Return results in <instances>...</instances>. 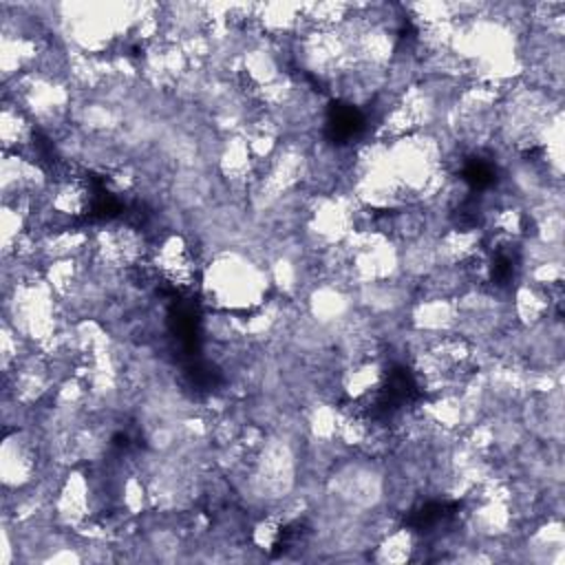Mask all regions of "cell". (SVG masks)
<instances>
[{
	"mask_svg": "<svg viewBox=\"0 0 565 565\" xmlns=\"http://www.w3.org/2000/svg\"><path fill=\"white\" fill-rule=\"evenodd\" d=\"M207 294L221 307H249L260 302L267 274L236 254L218 256L207 269Z\"/></svg>",
	"mask_w": 565,
	"mask_h": 565,
	"instance_id": "obj_1",
	"label": "cell"
},
{
	"mask_svg": "<svg viewBox=\"0 0 565 565\" xmlns=\"http://www.w3.org/2000/svg\"><path fill=\"white\" fill-rule=\"evenodd\" d=\"M415 545L406 530H391L384 534L375 547V558L382 563H404L411 558Z\"/></svg>",
	"mask_w": 565,
	"mask_h": 565,
	"instance_id": "obj_2",
	"label": "cell"
}]
</instances>
